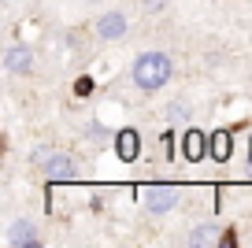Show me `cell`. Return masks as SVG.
Listing matches in <instances>:
<instances>
[{
  "mask_svg": "<svg viewBox=\"0 0 252 248\" xmlns=\"http://www.w3.org/2000/svg\"><path fill=\"white\" fill-rule=\"evenodd\" d=\"M171 70L174 67H171V60H167L163 52H145L141 60L134 63V82L152 93V89H163L167 82H171Z\"/></svg>",
  "mask_w": 252,
  "mask_h": 248,
  "instance_id": "6da1fadb",
  "label": "cell"
},
{
  "mask_svg": "<svg viewBox=\"0 0 252 248\" xmlns=\"http://www.w3.org/2000/svg\"><path fill=\"white\" fill-rule=\"evenodd\" d=\"M215 226H197V230H193V233H189V245H208V241H212L215 237Z\"/></svg>",
  "mask_w": 252,
  "mask_h": 248,
  "instance_id": "30bf717a",
  "label": "cell"
},
{
  "mask_svg": "<svg viewBox=\"0 0 252 248\" xmlns=\"http://www.w3.org/2000/svg\"><path fill=\"white\" fill-rule=\"evenodd\" d=\"M115 152H119V159H123V163H134V159H137V152H141L137 130H119V137H115Z\"/></svg>",
  "mask_w": 252,
  "mask_h": 248,
  "instance_id": "52a82bcc",
  "label": "cell"
},
{
  "mask_svg": "<svg viewBox=\"0 0 252 248\" xmlns=\"http://www.w3.org/2000/svg\"><path fill=\"white\" fill-rule=\"evenodd\" d=\"M208 152H212V148H208V141H204V133H200V130H189L186 137H182V155H186L189 163H200Z\"/></svg>",
  "mask_w": 252,
  "mask_h": 248,
  "instance_id": "5b68a950",
  "label": "cell"
},
{
  "mask_svg": "<svg viewBox=\"0 0 252 248\" xmlns=\"http://www.w3.org/2000/svg\"><path fill=\"white\" fill-rule=\"evenodd\" d=\"M93 89H96L93 78H78V82H74V96H89Z\"/></svg>",
  "mask_w": 252,
  "mask_h": 248,
  "instance_id": "8fae6325",
  "label": "cell"
},
{
  "mask_svg": "<svg viewBox=\"0 0 252 248\" xmlns=\"http://www.w3.org/2000/svg\"><path fill=\"white\" fill-rule=\"evenodd\" d=\"M45 174L52 182H71L74 178V159H71V155H63V152H52V159L45 163Z\"/></svg>",
  "mask_w": 252,
  "mask_h": 248,
  "instance_id": "8992f818",
  "label": "cell"
},
{
  "mask_svg": "<svg viewBox=\"0 0 252 248\" xmlns=\"http://www.w3.org/2000/svg\"><path fill=\"white\" fill-rule=\"evenodd\" d=\"M208 148H212V159L226 163V159H230V148H234V145H230V130L212 133V145H208Z\"/></svg>",
  "mask_w": 252,
  "mask_h": 248,
  "instance_id": "9c48e42d",
  "label": "cell"
},
{
  "mask_svg": "<svg viewBox=\"0 0 252 248\" xmlns=\"http://www.w3.org/2000/svg\"><path fill=\"white\" fill-rule=\"evenodd\" d=\"M163 4H167V0H141V8H145V11H159Z\"/></svg>",
  "mask_w": 252,
  "mask_h": 248,
  "instance_id": "4fadbf2b",
  "label": "cell"
},
{
  "mask_svg": "<svg viewBox=\"0 0 252 248\" xmlns=\"http://www.w3.org/2000/svg\"><path fill=\"white\" fill-rule=\"evenodd\" d=\"M8 245L26 248V245H37V233H33V222H15L8 233Z\"/></svg>",
  "mask_w": 252,
  "mask_h": 248,
  "instance_id": "ba28073f",
  "label": "cell"
},
{
  "mask_svg": "<svg viewBox=\"0 0 252 248\" xmlns=\"http://www.w3.org/2000/svg\"><path fill=\"white\" fill-rule=\"evenodd\" d=\"M4 67L11 70V74H30V67H33V52L26 45H11L8 48V56H4Z\"/></svg>",
  "mask_w": 252,
  "mask_h": 248,
  "instance_id": "277c9868",
  "label": "cell"
},
{
  "mask_svg": "<svg viewBox=\"0 0 252 248\" xmlns=\"http://www.w3.org/2000/svg\"><path fill=\"white\" fill-rule=\"evenodd\" d=\"M48 159H52V148H48V145H45V148H33V152H30V163H37V167H45Z\"/></svg>",
  "mask_w": 252,
  "mask_h": 248,
  "instance_id": "7c38bea8",
  "label": "cell"
},
{
  "mask_svg": "<svg viewBox=\"0 0 252 248\" xmlns=\"http://www.w3.org/2000/svg\"><path fill=\"white\" fill-rule=\"evenodd\" d=\"M189 115V111L186 108H178V104H174V108H171V119H174V123H182V119H186Z\"/></svg>",
  "mask_w": 252,
  "mask_h": 248,
  "instance_id": "5bb4252c",
  "label": "cell"
},
{
  "mask_svg": "<svg viewBox=\"0 0 252 248\" xmlns=\"http://www.w3.org/2000/svg\"><path fill=\"white\" fill-rule=\"evenodd\" d=\"M126 30H130V26H126V15H123V11H108V15L96 23V33H100L104 41H123Z\"/></svg>",
  "mask_w": 252,
  "mask_h": 248,
  "instance_id": "3957f363",
  "label": "cell"
},
{
  "mask_svg": "<svg viewBox=\"0 0 252 248\" xmlns=\"http://www.w3.org/2000/svg\"><path fill=\"white\" fill-rule=\"evenodd\" d=\"M145 204H149V211H171L178 204V189L174 186H149L145 189Z\"/></svg>",
  "mask_w": 252,
  "mask_h": 248,
  "instance_id": "7a4b0ae2",
  "label": "cell"
}]
</instances>
